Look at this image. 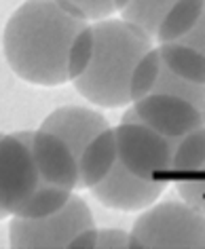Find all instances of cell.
I'll return each mask as SVG.
<instances>
[{
	"instance_id": "20",
	"label": "cell",
	"mask_w": 205,
	"mask_h": 249,
	"mask_svg": "<svg viewBox=\"0 0 205 249\" xmlns=\"http://www.w3.org/2000/svg\"><path fill=\"white\" fill-rule=\"evenodd\" d=\"M176 188L180 196L184 198V203L205 213V176L192 173L188 178H180L176 179Z\"/></svg>"
},
{
	"instance_id": "3",
	"label": "cell",
	"mask_w": 205,
	"mask_h": 249,
	"mask_svg": "<svg viewBox=\"0 0 205 249\" xmlns=\"http://www.w3.org/2000/svg\"><path fill=\"white\" fill-rule=\"evenodd\" d=\"M129 247H203L205 213L184 201L150 205L133 224Z\"/></svg>"
},
{
	"instance_id": "16",
	"label": "cell",
	"mask_w": 205,
	"mask_h": 249,
	"mask_svg": "<svg viewBox=\"0 0 205 249\" xmlns=\"http://www.w3.org/2000/svg\"><path fill=\"white\" fill-rule=\"evenodd\" d=\"M150 93H169V95L186 99V102H190L201 112V116L205 121V85H195V83H188V80L176 76V74L169 72L163 66V61H161L159 76L154 80V87Z\"/></svg>"
},
{
	"instance_id": "23",
	"label": "cell",
	"mask_w": 205,
	"mask_h": 249,
	"mask_svg": "<svg viewBox=\"0 0 205 249\" xmlns=\"http://www.w3.org/2000/svg\"><path fill=\"white\" fill-rule=\"evenodd\" d=\"M176 42H182V45H188L197 51H201L205 55V4H203V11L199 15L197 23L190 28V32H186L182 38L176 40Z\"/></svg>"
},
{
	"instance_id": "17",
	"label": "cell",
	"mask_w": 205,
	"mask_h": 249,
	"mask_svg": "<svg viewBox=\"0 0 205 249\" xmlns=\"http://www.w3.org/2000/svg\"><path fill=\"white\" fill-rule=\"evenodd\" d=\"M70 195H72V190H66V188H59V186L42 182L15 215H19V217H42V215L55 213V211L66 205Z\"/></svg>"
},
{
	"instance_id": "18",
	"label": "cell",
	"mask_w": 205,
	"mask_h": 249,
	"mask_svg": "<svg viewBox=\"0 0 205 249\" xmlns=\"http://www.w3.org/2000/svg\"><path fill=\"white\" fill-rule=\"evenodd\" d=\"M159 70H161V55H159V49H150L144 57L138 61L135 70L131 74V83H129V95H131V102L135 99L148 95L154 87V80L159 76Z\"/></svg>"
},
{
	"instance_id": "22",
	"label": "cell",
	"mask_w": 205,
	"mask_h": 249,
	"mask_svg": "<svg viewBox=\"0 0 205 249\" xmlns=\"http://www.w3.org/2000/svg\"><path fill=\"white\" fill-rule=\"evenodd\" d=\"M95 247L114 249V247H129V232L121 228H102L97 230Z\"/></svg>"
},
{
	"instance_id": "14",
	"label": "cell",
	"mask_w": 205,
	"mask_h": 249,
	"mask_svg": "<svg viewBox=\"0 0 205 249\" xmlns=\"http://www.w3.org/2000/svg\"><path fill=\"white\" fill-rule=\"evenodd\" d=\"M205 163V124L182 135L176 144L171 159V179L192 176Z\"/></svg>"
},
{
	"instance_id": "4",
	"label": "cell",
	"mask_w": 205,
	"mask_h": 249,
	"mask_svg": "<svg viewBox=\"0 0 205 249\" xmlns=\"http://www.w3.org/2000/svg\"><path fill=\"white\" fill-rule=\"evenodd\" d=\"M91 209L85 198L70 195L66 205L55 213L42 217H19L15 215L9 224L11 247L30 249V247H68L78 232L93 228Z\"/></svg>"
},
{
	"instance_id": "19",
	"label": "cell",
	"mask_w": 205,
	"mask_h": 249,
	"mask_svg": "<svg viewBox=\"0 0 205 249\" xmlns=\"http://www.w3.org/2000/svg\"><path fill=\"white\" fill-rule=\"evenodd\" d=\"M93 55V28L85 26L74 36L70 53H68V80H74L89 66Z\"/></svg>"
},
{
	"instance_id": "5",
	"label": "cell",
	"mask_w": 205,
	"mask_h": 249,
	"mask_svg": "<svg viewBox=\"0 0 205 249\" xmlns=\"http://www.w3.org/2000/svg\"><path fill=\"white\" fill-rule=\"evenodd\" d=\"M116 157L131 173L144 179H171V159L180 138H167L142 123L123 121L114 129Z\"/></svg>"
},
{
	"instance_id": "21",
	"label": "cell",
	"mask_w": 205,
	"mask_h": 249,
	"mask_svg": "<svg viewBox=\"0 0 205 249\" xmlns=\"http://www.w3.org/2000/svg\"><path fill=\"white\" fill-rule=\"evenodd\" d=\"M70 7H74L78 11L85 19H106L108 15H112L116 7H114V0H64Z\"/></svg>"
},
{
	"instance_id": "6",
	"label": "cell",
	"mask_w": 205,
	"mask_h": 249,
	"mask_svg": "<svg viewBox=\"0 0 205 249\" xmlns=\"http://www.w3.org/2000/svg\"><path fill=\"white\" fill-rule=\"evenodd\" d=\"M42 184L28 144L19 133L0 138V207L15 215Z\"/></svg>"
},
{
	"instance_id": "27",
	"label": "cell",
	"mask_w": 205,
	"mask_h": 249,
	"mask_svg": "<svg viewBox=\"0 0 205 249\" xmlns=\"http://www.w3.org/2000/svg\"><path fill=\"white\" fill-rule=\"evenodd\" d=\"M0 138H2V133H0Z\"/></svg>"
},
{
	"instance_id": "26",
	"label": "cell",
	"mask_w": 205,
	"mask_h": 249,
	"mask_svg": "<svg viewBox=\"0 0 205 249\" xmlns=\"http://www.w3.org/2000/svg\"><path fill=\"white\" fill-rule=\"evenodd\" d=\"M7 215H9V213H7V211H4L2 207H0V220H2V217H7Z\"/></svg>"
},
{
	"instance_id": "10",
	"label": "cell",
	"mask_w": 205,
	"mask_h": 249,
	"mask_svg": "<svg viewBox=\"0 0 205 249\" xmlns=\"http://www.w3.org/2000/svg\"><path fill=\"white\" fill-rule=\"evenodd\" d=\"M108 127V121L99 112L83 108V106H64V108L53 110L40 124L42 131H49L64 140L76 160L87 144Z\"/></svg>"
},
{
	"instance_id": "2",
	"label": "cell",
	"mask_w": 205,
	"mask_h": 249,
	"mask_svg": "<svg viewBox=\"0 0 205 249\" xmlns=\"http://www.w3.org/2000/svg\"><path fill=\"white\" fill-rule=\"evenodd\" d=\"M91 28L93 55L83 74L72 80L74 89L102 108L131 104V74L152 49V38L125 19H99Z\"/></svg>"
},
{
	"instance_id": "12",
	"label": "cell",
	"mask_w": 205,
	"mask_h": 249,
	"mask_svg": "<svg viewBox=\"0 0 205 249\" xmlns=\"http://www.w3.org/2000/svg\"><path fill=\"white\" fill-rule=\"evenodd\" d=\"M159 49L161 61L176 76L195 85H205V55L182 42H163Z\"/></svg>"
},
{
	"instance_id": "25",
	"label": "cell",
	"mask_w": 205,
	"mask_h": 249,
	"mask_svg": "<svg viewBox=\"0 0 205 249\" xmlns=\"http://www.w3.org/2000/svg\"><path fill=\"white\" fill-rule=\"evenodd\" d=\"M127 2L129 0H114V7H116V11H123L127 7Z\"/></svg>"
},
{
	"instance_id": "1",
	"label": "cell",
	"mask_w": 205,
	"mask_h": 249,
	"mask_svg": "<svg viewBox=\"0 0 205 249\" xmlns=\"http://www.w3.org/2000/svg\"><path fill=\"white\" fill-rule=\"evenodd\" d=\"M87 19L64 0H26L9 17L2 49L11 70L26 83H68V53Z\"/></svg>"
},
{
	"instance_id": "13",
	"label": "cell",
	"mask_w": 205,
	"mask_h": 249,
	"mask_svg": "<svg viewBox=\"0 0 205 249\" xmlns=\"http://www.w3.org/2000/svg\"><path fill=\"white\" fill-rule=\"evenodd\" d=\"M205 0H176L171 4V9L165 13V17L159 23L157 38L161 45L163 42H176L180 40L186 32H190V28L197 23L199 15L203 11Z\"/></svg>"
},
{
	"instance_id": "7",
	"label": "cell",
	"mask_w": 205,
	"mask_h": 249,
	"mask_svg": "<svg viewBox=\"0 0 205 249\" xmlns=\"http://www.w3.org/2000/svg\"><path fill=\"white\" fill-rule=\"evenodd\" d=\"M123 121L142 123L167 138H182L205 124L201 112L195 106L169 93H148L135 99Z\"/></svg>"
},
{
	"instance_id": "15",
	"label": "cell",
	"mask_w": 205,
	"mask_h": 249,
	"mask_svg": "<svg viewBox=\"0 0 205 249\" xmlns=\"http://www.w3.org/2000/svg\"><path fill=\"white\" fill-rule=\"evenodd\" d=\"M176 0H129L127 7L121 11L123 19L138 26L140 30L154 38L159 30L161 19L165 17V13L171 9V4Z\"/></svg>"
},
{
	"instance_id": "8",
	"label": "cell",
	"mask_w": 205,
	"mask_h": 249,
	"mask_svg": "<svg viewBox=\"0 0 205 249\" xmlns=\"http://www.w3.org/2000/svg\"><path fill=\"white\" fill-rule=\"evenodd\" d=\"M165 182L159 179H144L131 173L116 157L112 169L102 182L93 184L91 192L102 205L110 209H121V211H138L146 209L163 195Z\"/></svg>"
},
{
	"instance_id": "24",
	"label": "cell",
	"mask_w": 205,
	"mask_h": 249,
	"mask_svg": "<svg viewBox=\"0 0 205 249\" xmlns=\"http://www.w3.org/2000/svg\"><path fill=\"white\" fill-rule=\"evenodd\" d=\"M95 241H97V228H87L83 232H78L74 239L70 241L68 247H95Z\"/></svg>"
},
{
	"instance_id": "9",
	"label": "cell",
	"mask_w": 205,
	"mask_h": 249,
	"mask_svg": "<svg viewBox=\"0 0 205 249\" xmlns=\"http://www.w3.org/2000/svg\"><path fill=\"white\" fill-rule=\"evenodd\" d=\"M19 138L26 142L40 179L66 190H74L78 184V165L68 144L49 131H19Z\"/></svg>"
},
{
	"instance_id": "11",
	"label": "cell",
	"mask_w": 205,
	"mask_h": 249,
	"mask_svg": "<svg viewBox=\"0 0 205 249\" xmlns=\"http://www.w3.org/2000/svg\"><path fill=\"white\" fill-rule=\"evenodd\" d=\"M116 160V140H114V129L108 127L106 131L95 135L83 154L78 157V184L76 188H91L93 184L102 182L112 169Z\"/></svg>"
}]
</instances>
